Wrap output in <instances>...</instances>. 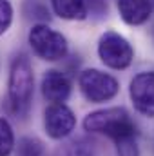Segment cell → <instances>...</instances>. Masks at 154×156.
<instances>
[{"label":"cell","instance_id":"ac0fdd59","mask_svg":"<svg viewBox=\"0 0 154 156\" xmlns=\"http://www.w3.org/2000/svg\"><path fill=\"white\" fill-rule=\"evenodd\" d=\"M151 2H154V0H151Z\"/></svg>","mask_w":154,"mask_h":156},{"label":"cell","instance_id":"5bb4252c","mask_svg":"<svg viewBox=\"0 0 154 156\" xmlns=\"http://www.w3.org/2000/svg\"><path fill=\"white\" fill-rule=\"evenodd\" d=\"M16 156H47V153H45V145L38 138L26 136L16 145Z\"/></svg>","mask_w":154,"mask_h":156},{"label":"cell","instance_id":"30bf717a","mask_svg":"<svg viewBox=\"0 0 154 156\" xmlns=\"http://www.w3.org/2000/svg\"><path fill=\"white\" fill-rule=\"evenodd\" d=\"M53 11L64 20H83L87 18L85 0H51Z\"/></svg>","mask_w":154,"mask_h":156},{"label":"cell","instance_id":"8fae6325","mask_svg":"<svg viewBox=\"0 0 154 156\" xmlns=\"http://www.w3.org/2000/svg\"><path fill=\"white\" fill-rule=\"evenodd\" d=\"M62 156H98V145L94 140L78 138L62 151Z\"/></svg>","mask_w":154,"mask_h":156},{"label":"cell","instance_id":"8992f818","mask_svg":"<svg viewBox=\"0 0 154 156\" xmlns=\"http://www.w3.org/2000/svg\"><path fill=\"white\" fill-rule=\"evenodd\" d=\"M129 96L140 115L154 118V71H143L132 78Z\"/></svg>","mask_w":154,"mask_h":156},{"label":"cell","instance_id":"2e32d148","mask_svg":"<svg viewBox=\"0 0 154 156\" xmlns=\"http://www.w3.org/2000/svg\"><path fill=\"white\" fill-rule=\"evenodd\" d=\"M116 149H118V156H140L136 138H127V140L116 142Z\"/></svg>","mask_w":154,"mask_h":156},{"label":"cell","instance_id":"7c38bea8","mask_svg":"<svg viewBox=\"0 0 154 156\" xmlns=\"http://www.w3.org/2000/svg\"><path fill=\"white\" fill-rule=\"evenodd\" d=\"M22 11L26 15V18L29 20H35V22H49L51 15H49V9L44 5V2L40 0H24V5H22Z\"/></svg>","mask_w":154,"mask_h":156},{"label":"cell","instance_id":"277c9868","mask_svg":"<svg viewBox=\"0 0 154 156\" xmlns=\"http://www.w3.org/2000/svg\"><path fill=\"white\" fill-rule=\"evenodd\" d=\"M78 85H80V91L85 96V100H89L93 104L109 102L120 91L118 80L113 75L103 73L100 69H85V71H82L80 78H78Z\"/></svg>","mask_w":154,"mask_h":156},{"label":"cell","instance_id":"52a82bcc","mask_svg":"<svg viewBox=\"0 0 154 156\" xmlns=\"http://www.w3.org/2000/svg\"><path fill=\"white\" fill-rule=\"evenodd\" d=\"M44 127L51 138L62 140L75 131L76 116L65 104H51L44 113Z\"/></svg>","mask_w":154,"mask_h":156},{"label":"cell","instance_id":"6da1fadb","mask_svg":"<svg viewBox=\"0 0 154 156\" xmlns=\"http://www.w3.org/2000/svg\"><path fill=\"white\" fill-rule=\"evenodd\" d=\"M35 94V75L31 62L27 55H16L15 60L11 62V71H9V83H7V98H9V107L15 116H27L31 109Z\"/></svg>","mask_w":154,"mask_h":156},{"label":"cell","instance_id":"e0dca14e","mask_svg":"<svg viewBox=\"0 0 154 156\" xmlns=\"http://www.w3.org/2000/svg\"><path fill=\"white\" fill-rule=\"evenodd\" d=\"M87 15L94 18H103L107 15V2L105 0H85Z\"/></svg>","mask_w":154,"mask_h":156},{"label":"cell","instance_id":"5b68a950","mask_svg":"<svg viewBox=\"0 0 154 156\" xmlns=\"http://www.w3.org/2000/svg\"><path fill=\"white\" fill-rule=\"evenodd\" d=\"M98 56L107 67L121 71L131 66L134 58V49L131 42L125 37H121L120 33L105 31L98 42Z\"/></svg>","mask_w":154,"mask_h":156},{"label":"cell","instance_id":"ba28073f","mask_svg":"<svg viewBox=\"0 0 154 156\" xmlns=\"http://www.w3.org/2000/svg\"><path fill=\"white\" fill-rule=\"evenodd\" d=\"M42 94L51 104H64L71 96V80L58 69H49L42 78Z\"/></svg>","mask_w":154,"mask_h":156},{"label":"cell","instance_id":"4fadbf2b","mask_svg":"<svg viewBox=\"0 0 154 156\" xmlns=\"http://www.w3.org/2000/svg\"><path fill=\"white\" fill-rule=\"evenodd\" d=\"M15 151V133L11 123L0 116V156H11Z\"/></svg>","mask_w":154,"mask_h":156},{"label":"cell","instance_id":"7a4b0ae2","mask_svg":"<svg viewBox=\"0 0 154 156\" xmlns=\"http://www.w3.org/2000/svg\"><path fill=\"white\" fill-rule=\"evenodd\" d=\"M83 129L87 133L105 134L114 142L138 136L136 123L123 107H107L89 113L83 120Z\"/></svg>","mask_w":154,"mask_h":156},{"label":"cell","instance_id":"9c48e42d","mask_svg":"<svg viewBox=\"0 0 154 156\" xmlns=\"http://www.w3.org/2000/svg\"><path fill=\"white\" fill-rule=\"evenodd\" d=\"M118 11L125 24L142 26L151 18L152 2L151 0H118Z\"/></svg>","mask_w":154,"mask_h":156},{"label":"cell","instance_id":"9a60e30c","mask_svg":"<svg viewBox=\"0 0 154 156\" xmlns=\"http://www.w3.org/2000/svg\"><path fill=\"white\" fill-rule=\"evenodd\" d=\"M13 24V5L9 0H0V35H4Z\"/></svg>","mask_w":154,"mask_h":156},{"label":"cell","instance_id":"3957f363","mask_svg":"<svg viewBox=\"0 0 154 156\" xmlns=\"http://www.w3.org/2000/svg\"><path fill=\"white\" fill-rule=\"evenodd\" d=\"M29 44L35 51V55L42 60L56 62L67 56V40L62 33L51 29L47 24H37L29 31Z\"/></svg>","mask_w":154,"mask_h":156}]
</instances>
